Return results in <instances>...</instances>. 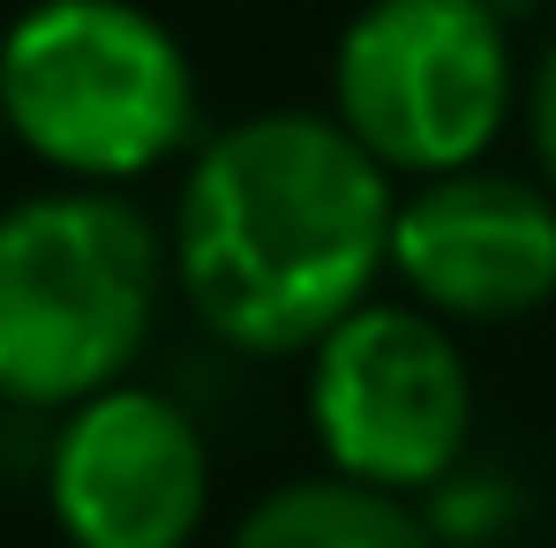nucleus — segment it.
Returning <instances> with one entry per match:
<instances>
[{
  "label": "nucleus",
  "instance_id": "1",
  "mask_svg": "<svg viewBox=\"0 0 556 548\" xmlns=\"http://www.w3.org/2000/svg\"><path fill=\"white\" fill-rule=\"evenodd\" d=\"M399 195L346 120L256 113L203 143L174 211V278L211 339L301 354L369 301Z\"/></svg>",
  "mask_w": 556,
  "mask_h": 548
},
{
  "label": "nucleus",
  "instance_id": "2",
  "mask_svg": "<svg viewBox=\"0 0 556 548\" xmlns=\"http://www.w3.org/2000/svg\"><path fill=\"white\" fill-rule=\"evenodd\" d=\"M159 308V233L105 188L0 211V398L84 406L143 354Z\"/></svg>",
  "mask_w": 556,
  "mask_h": 548
},
{
  "label": "nucleus",
  "instance_id": "3",
  "mask_svg": "<svg viewBox=\"0 0 556 548\" xmlns=\"http://www.w3.org/2000/svg\"><path fill=\"white\" fill-rule=\"evenodd\" d=\"M0 98L15 143L76 181L166 166L195 128L181 38L136 0H38L0 38Z\"/></svg>",
  "mask_w": 556,
  "mask_h": 548
},
{
  "label": "nucleus",
  "instance_id": "4",
  "mask_svg": "<svg viewBox=\"0 0 556 548\" xmlns=\"http://www.w3.org/2000/svg\"><path fill=\"white\" fill-rule=\"evenodd\" d=\"M331 91L376 166L459 174L511 113L504 15L489 0H369L339 38Z\"/></svg>",
  "mask_w": 556,
  "mask_h": 548
},
{
  "label": "nucleus",
  "instance_id": "5",
  "mask_svg": "<svg viewBox=\"0 0 556 548\" xmlns=\"http://www.w3.org/2000/svg\"><path fill=\"white\" fill-rule=\"evenodd\" d=\"M308 354V421L346 481L406 496L452 473L473 429V383L444 323L362 301Z\"/></svg>",
  "mask_w": 556,
  "mask_h": 548
},
{
  "label": "nucleus",
  "instance_id": "6",
  "mask_svg": "<svg viewBox=\"0 0 556 548\" xmlns=\"http://www.w3.org/2000/svg\"><path fill=\"white\" fill-rule=\"evenodd\" d=\"M46 504L68 548H188L211 504L203 436L174 398L113 383L68 406L46 458Z\"/></svg>",
  "mask_w": 556,
  "mask_h": 548
},
{
  "label": "nucleus",
  "instance_id": "7",
  "mask_svg": "<svg viewBox=\"0 0 556 548\" xmlns=\"http://www.w3.org/2000/svg\"><path fill=\"white\" fill-rule=\"evenodd\" d=\"M391 271L437 316H527L556 293V203L519 174H429L391 218Z\"/></svg>",
  "mask_w": 556,
  "mask_h": 548
},
{
  "label": "nucleus",
  "instance_id": "8",
  "mask_svg": "<svg viewBox=\"0 0 556 548\" xmlns=\"http://www.w3.org/2000/svg\"><path fill=\"white\" fill-rule=\"evenodd\" d=\"M233 548H437V541H429V526L391 488L331 473V481H286V488H271L233 526Z\"/></svg>",
  "mask_w": 556,
  "mask_h": 548
},
{
  "label": "nucleus",
  "instance_id": "9",
  "mask_svg": "<svg viewBox=\"0 0 556 548\" xmlns=\"http://www.w3.org/2000/svg\"><path fill=\"white\" fill-rule=\"evenodd\" d=\"M534 151H542V166H549V188H556V38L549 53H542V68H534Z\"/></svg>",
  "mask_w": 556,
  "mask_h": 548
},
{
  "label": "nucleus",
  "instance_id": "10",
  "mask_svg": "<svg viewBox=\"0 0 556 548\" xmlns=\"http://www.w3.org/2000/svg\"><path fill=\"white\" fill-rule=\"evenodd\" d=\"M8 136H15V128H8V98H0V143H8Z\"/></svg>",
  "mask_w": 556,
  "mask_h": 548
}]
</instances>
